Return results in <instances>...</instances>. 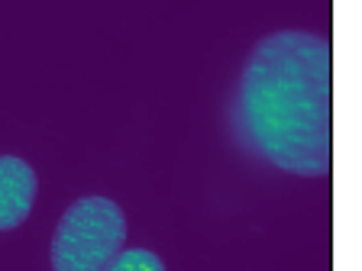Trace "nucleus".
Masks as SVG:
<instances>
[{
	"label": "nucleus",
	"mask_w": 362,
	"mask_h": 271,
	"mask_svg": "<svg viewBox=\"0 0 362 271\" xmlns=\"http://www.w3.org/2000/svg\"><path fill=\"white\" fill-rule=\"evenodd\" d=\"M104 271H165V265L149 248H120Z\"/></svg>",
	"instance_id": "4"
},
{
	"label": "nucleus",
	"mask_w": 362,
	"mask_h": 271,
	"mask_svg": "<svg viewBox=\"0 0 362 271\" xmlns=\"http://www.w3.org/2000/svg\"><path fill=\"white\" fill-rule=\"evenodd\" d=\"M240 123L252 149L298 178H324L333 158V55L324 36L281 30L249 52Z\"/></svg>",
	"instance_id": "1"
},
{
	"label": "nucleus",
	"mask_w": 362,
	"mask_h": 271,
	"mask_svg": "<svg viewBox=\"0 0 362 271\" xmlns=\"http://www.w3.org/2000/svg\"><path fill=\"white\" fill-rule=\"evenodd\" d=\"M127 242V217L110 197H81L59 219L52 239L55 271H104Z\"/></svg>",
	"instance_id": "2"
},
{
	"label": "nucleus",
	"mask_w": 362,
	"mask_h": 271,
	"mask_svg": "<svg viewBox=\"0 0 362 271\" xmlns=\"http://www.w3.org/2000/svg\"><path fill=\"white\" fill-rule=\"evenodd\" d=\"M39 181L30 162L16 155H0V233L16 229L23 219L30 217L36 203Z\"/></svg>",
	"instance_id": "3"
}]
</instances>
